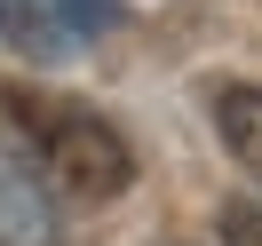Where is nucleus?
I'll use <instances>...</instances> for the list:
<instances>
[{
    "label": "nucleus",
    "mask_w": 262,
    "mask_h": 246,
    "mask_svg": "<svg viewBox=\"0 0 262 246\" xmlns=\"http://www.w3.org/2000/svg\"><path fill=\"white\" fill-rule=\"evenodd\" d=\"M0 127L24 143V159L40 167V183L72 198H119L135 183V151L112 119H96L88 103L40 96V87H0Z\"/></svg>",
    "instance_id": "1"
},
{
    "label": "nucleus",
    "mask_w": 262,
    "mask_h": 246,
    "mask_svg": "<svg viewBox=\"0 0 262 246\" xmlns=\"http://www.w3.org/2000/svg\"><path fill=\"white\" fill-rule=\"evenodd\" d=\"M112 24V0H0V40L24 64H72Z\"/></svg>",
    "instance_id": "2"
},
{
    "label": "nucleus",
    "mask_w": 262,
    "mask_h": 246,
    "mask_svg": "<svg viewBox=\"0 0 262 246\" xmlns=\"http://www.w3.org/2000/svg\"><path fill=\"white\" fill-rule=\"evenodd\" d=\"M0 246H64V222L48 207V183L16 151H0Z\"/></svg>",
    "instance_id": "3"
},
{
    "label": "nucleus",
    "mask_w": 262,
    "mask_h": 246,
    "mask_svg": "<svg viewBox=\"0 0 262 246\" xmlns=\"http://www.w3.org/2000/svg\"><path fill=\"white\" fill-rule=\"evenodd\" d=\"M214 127H223L230 159H238L246 175H262V87H246V80L214 87Z\"/></svg>",
    "instance_id": "4"
},
{
    "label": "nucleus",
    "mask_w": 262,
    "mask_h": 246,
    "mask_svg": "<svg viewBox=\"0 0 262 246\" xmlns=\"http://www.w3.org/2000/svg\"><path fill=\"white\" fill-rule=\"evenodd\" d=\"M214 230H223V246H262V207L254 198H223Z\"/></svg>",
    "instance_id": "5"
}]
</instances>
